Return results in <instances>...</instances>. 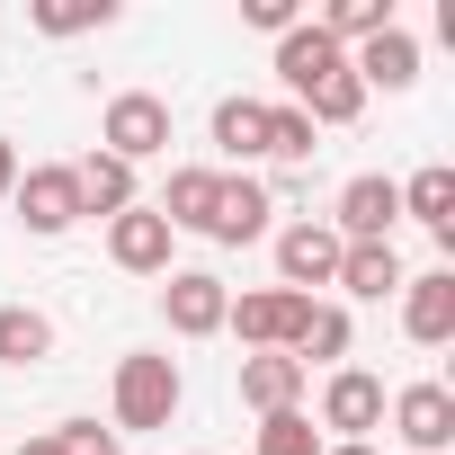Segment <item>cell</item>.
I'll use <instances>...</instances> for the list:
<instances>
[{"label":"cell","instance_id":"obj_1","mask_svg":"<svg viewBox=\"0 0 455 455\" xmlns=\"http://www.w3.org/2000/svg\"><path fill=\"white\" fill-rule=\"evenodd\" d=\"M99 143L134 170V161H152V152H170V108L152 99V90H116L108 99V125H99Z\"/></svg>","mask_w":455,"mask_h":455},{"label":"cell","instance_id":"obj_2","mask_svg":"<svg viewBox=\"0 0 455 455\" xmlns=\"http://www.w3.org/2000/svg\"><path fill=\"white\" fill-rule=\"evenodd\" d=\"M179 411V366L170 357H125L116 366V428H170Z\"/></svg>","mask_w":455,"mask_h":455},{"label":"cell","instance_id":"obj_3","mask_svg":"<svg viewBox=\"0 0 455 455\" xmlns=\"http://www.w3.org/2000/svg\"><path fill=\"white\" fill-rule=\"evenodd\" d=\"M223 322H233L251 348H295L304 339V322H313V295H286V286H259V295H242L233 313H223Z\"/></svg>","mask_w":455,"mask_h":455},{"label":"cell","instance_id":"obj_4","mask_svg":"<svg viewBox=\"0 0 455 455\" xmlns=\"http://www.w3.org/2000/svg\"><path fill=\"white\" fill-rule=\"evenodd\" d=\"M339 233H331V223H286V233H277V268H286V295H313V286H331L339 277Z\"/></svg>","mask_w":455,"mask_h":455},{"label":"cell","instance_id":"obj_5","mask_svg":"<svg viewBox=\"0 0 455 455\" xmlns=\"http://www.w3.org/2000/svg\"><path fill=\"white\" fill-rule=\"evenodd\" d=\"M393 428H402L411 455H446V446H455V393H446V384H411V393H393Z\"/></svg>","mask_w":455,"mask_h":455},{"label":"cell","instance_id":"obj_6","mask_svg":"<svg viewBox=\"0 0 455 455\" xmlns=\"http://www.w3.org/2000/svg\"><path fill=\"white\" fill-rule=\"evenodd\" d=\"M10 196H19V214H28V233H72V223H81V179H72L63 161L28 170Z\"/></svg>","mask_w":455,"mask_h":455},{"label":"cell","instance_id":"obj_7","mask_svg":"<svg viewBox=\"0 0 455 455\" xmlns=\"http://www.w3.org/2000/svg\"><path fill=\"white\" fill-rule=\"evenodd\" d=\"M339 72H348V45H331L322 28H286V36H277V81H286L295 99H313V90L339 81Z\"/></svg>","mask_w":455,"mask_h":455},{"label":"cell","instance_id":"obj_8","mask_svg":"<svg viewBox=\"0 0 455 455\" xmlns=\"http://www.w3.org/2000/svg\"><path fill=\"white\" fill-rule=\"evenodd\" d=\"M161 313H170V331H179V339H205V331H223L233 295H223V277H205V268H179V277H170V295H161Z\"/></svg>","mask_w":455,"mask_h":455},{"label":"cell","instance_id":"obj_9","mask_svg":"<svg viewBox=\"0 0 455 455\" xmlns=\"http://www.w3.org/2000/svg\"><path fill=\"white\" fill-rule=\"evenodd\" d=\"M393 214H402V188L393 179H348L339 188V242H393Z\"/></svg>","mask_w":455,"mask_h":455},{"label":"cell","instance_id":"obj_10","mask_svg":"<svg viewBox=\"0 0 455 455\" xmlns=\"http://www.w3.org/2000/svg\"><path fill=\"white\" fill-rule=\"evenodd\" d=\"M402 286H411V304H402L411 339L419 348H446L455 339V268H428V277H402Z\"/></svg>","mask_w":455,"mask_h":455},{"label":"cell","instance_id":"obj_11","mask_svg":"<svg viewBox=\"0 0 455 455\" xmlns=\"http://www.w3.org/2000/svg\"><path fill=\"white\" fill-rule=\"evenodd\" d=\"M375 419H384V384H375V375H357V366H348V375H331V393H322V428H339L348 446H366V428H375Z\"/></svg>","mask_w":455,"mask_h":455},{"label":"cell","instance_id":"obj_12","mask_svg":"<svg viewBox=\"0 0 455 455\" xmlns=\"http://www.w3.org/2000/svg\"><path fill=\"white\" fill-rule=\"evenodd\" d=\"M108 251H116V268L152 277V268H170V223H161L152 205H125V214L108 223Z\"/></svg>","mask_w":455,"mask_h":455},{"label":"cell","instance_id":"obj_13","mask_svg":"<svg viewBox=\"0 0 455 455\" xmlns=\"http://www.w3.org/2000/svg\"><path fill=\"white\" fill-rule=\"evenodd\" d=\"M348 72H357V90H411V81H419V45H411L402 28H384V36H366V45L348 54Z\"/></svg>","mask_w":455,"mask_h":455},{"label":"cell","instance_id":"obj_14","mask_svg":"<svg viewBox=\"0 0 455 455\" xmlns=\"http://www.w3.org/2000/svg\"><path fill=\"white\" fill-rule=\"evenodd\" d=\"M295 393H304V366H295L286 348H268V357H242V402H251L259 419L295 411Z\"/></svg>","mask_w":455,"mask_h":455},{"label":"cell","instance_id":"obj_15","mask_svg":"<svg viewBox=\"0 0 455 455\" xmlns=\"http://www.w3.org/2000/svg\"><path fill=\"white\" fill-rule=\"evenodd\" d=\"M268 214H277V205H268V188H259V179H223L205 233H214V242H259V233H268Z\"/></svg>","mask_w":455,"mask_h":455},{"label":"cell","instance_id":"obj_16","mask_svg":"<svg viewBox=\"0 0 455 455\" xmlns=\"http://www.w3.org/2000/svg\"><path fill=\"white\" fill-rule=\"evenodd\" d=\"M214 196H223V170H170V196H161L152 214L170 223V233H179V223L205 233V223H214Z\"/></svg>","mask_w":455,"mask_h":455},{"label":"cell","instance_id":"obj_17","mask_svg":"<svg viewBox=\"0 0 455 455\" xmlns=\"http://www.w3.org/2000/svg\"><path fill=\"white\" fill-rule=\"evenodd\" d=\"M72 179H81V214H108V223H116V214L134 205V170H125L116 152H90Z\"/></svg>","mask_w":455,"mask_h":455},{"label":"cell","instance_id":"obj_18","mask_svg":"<svg viewBox=\"0 0 455 455\" xmlns=\"http://www.w3.org/2000/svg\"><path fill=\"white\" fill-rule=\"evenodd\" d=\"M402 214H419V223H428L437 251H455V170H419V179L402 188Z\"/></svg>","mask_w":455,"mask_h":455},{"label":"cell","instance_id":"obj_19","mask_svg":"<svg viewBox=\"0 0 455 455\" xmlns=\"http://www.w3.org/2000/svg\"><path fill=\"white\" fill-rule=\"evenodd\" d=\"M331 286H348V295H393V286H402V259H393V242H348Z\"/></svg>","mask_w":455,"mask_h":455},{"label":"cell","instance_id":"obj_20","mask_svg":"<svg viewBox=\"0 0 455 455\" xmlns=\"http://www.w3.org/2000/svg\"><path fill=\"white\" fill-rule=\"evenodd\" d=\"M54 348V322L28 313V304H0V366H36Z\"/></svg>","mask_w":455,"mask_h":455},{"label":"cell","instance_id":"obj_21","mask_svg":"<svg viewBox=\"0 0 455 455\" xmlns=\"http://www.w3.org/2000/svg\"><path fill=\"white\" fill-rule=\"evenodd\" d=\"M214 143L233 152V161L268 152V108H259V99H223V108H214Z\"/></svg>","mask_w":455,"mask_h":455},{"label":"cell","instance_id":"obj_22","mask_svg":"<svg viewBox=\"0 0 455 455\" xmlns=\"http://www.w3.org/2000/svg\"><path fill=\"white\" fill-rule=\"evenodd\" d=\"M313 28H322L331 45H348V36L366 45V36H384V28H393V0H331V10H322Z\"/></svg>","mask_w":455,"mask_h":455},{"label":"cell","instance_id":"obj_23","mask_svg":"<svg viewBox=\"0 0 455 455\" xmlns=\"http://www.w3.org/2000/svg\"><path fill=\"white\" fill-rule=\"evenodd\" d=\"M348 348V313L339 304H313V322H304V339H295V366L313 375V357H339Z\"/></svg>","mask_w":455,"mask_h":455},{"label":"cell","instance_id":"obj_24","mask_svg":"<svg viewBox=\"0 0 455 455\" xmlns=\"http://www.w3.org/2000/svg\"><path fill=\"white\" fill-rule=\"evenodd\" d=\"M45 36H81V28H108L116 10H108V0H36V10H28Z\"/></svg>","mask_w":455,"mask_h":455},{"label":"cell","instance_id":"obj_25","mask_svg":"<svg viewBox=\"0 0 455 455\" xmlns=\"http://www.w3.org/2000/svg\"><path fill=\"white\" fill-rule=\"evenodd\" d=\"M259 455H322V437L304 411H277V419H259Z\"/></svg>","mask_w":455,"mask_h":455},{"label":"cell","instance_id":"obj_26","mask_svg":"<svg viewBox=\"0 0 455 455\" xmlns=\"http://www.w3.org/2000/svg\"><path fill=\"white\" fill-rule=\"evenodd\" d=\"M268 152L277 161H313V116L304 108H268Z\"/></svg>","mask_w":455,"mask_h":455},{"label":"cell","instance_id":"obj_27","mask_svg":"<svg viewBox=\"0 0 455 455\" xmlns=\"http://www.w3.org/2000/svg\"><path fill=\"white\" fill-rule=\"evenodd\" d=\"M54 446H63V455H125V446H116V428H99V419H63V428H54Z\"/></svg>","mask_w":455,"mask_h":455},{"label":"cell","instance_id":"obj_28","mask_svg":"<svg viewBox=\"0 0 455 455\" xmlns=\"http://www.w3.org/2000/svg\"><path fill=\"white\" fill-rule=\"evenodd\" d=\"M242 19L268 28V36H286V28H295V0H242Z\"/></svg>","mask_w":455,"mask_h":455},{"label":"cell","instance_id":"obj_29","mask_svg":"<svg viewBox=\"0 0 455 455\" xmlns=\"http://www.w3.org/2000/svg\"><path fill=\"white\" fill-rule=\"evenodd\" d=\"M19 188V152H10V134H0V196Z\"/></svg>","mask_w":455,"mask_h":455},{"label":"cell","instance_id":"obj_30","mask_svg":"<svg viewBox=\"0 0 455 455\" xmlns=\"http://www.w3.org/2000/svg\"><path fill=\"white\" fill-rule=\"evenodd\" d=\"M19 455H63V446H54V437H28V446H19Z\"/></svg>","mask_w":455,"mask_h":455},{"label":"cell","instance_id":"obj_31","mask_svg":"<svg viewBox=\"0 0 455 455\" xmlns=\"http://www.w3.org/2000/svg\"><path fill=\"white\" fill-rule=\"evenodd\" d=\"M331 455H375V446H331Z\"/></svg>","mask_w":455,"mask_h":455}]
</instances>
